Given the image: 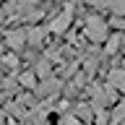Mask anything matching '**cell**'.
<instances>
[{
    "mask_svg": "<svg viewBox=\"0 0 125 125\" xmlns=\"http://www.w3.org/2000/svg\"><path fill=\"white\" fill-rule=\"evenodd\" d=\"M3 18H5V10H3V8H0V23H3Z\"/></svg>",
    "mask_w": 125,
    "mask_h": 125,
    "instance_id": "19",
    "label": "cell"
},
{
    "mask_svg": "<svg viewBox=\"0 0 125 125\" xmlns=\"http://www.w3.org/2000/svg\"><path fill=\"white\" fill-rule=\"evenodd\" d=\"M83 34L91 42H107V23L102 21L99 16H89L83 23Z\"/></svg>",
    "mask_w": 125,
    "mask_h": 125,
    "instance_id": "1",
    "label": "cell"
},
{
    "mask_svg": "<svg viewBox=\"0 0 125 125\" xmlns=\"http://www.w3.org/2000/svg\"><path fill=\"white\" fill-rule=\"evenodd\" d=\"M3 62H5L8 68H16V65H18V57H16V55H8V57H5Z\"/></svg>",
    "mask_w": 125,
    "mask_h": 125,
    "instance_id": "16",
    "label": "cell"
},
{
    "mask_svg": "<svg viewBox=\"0 0 125 125\" xmlns=\"http://www.w3.org/2000/svg\"><path fill=\"white\" fill-rule=\"evenodd\" d=\"M60 86H62V83L57 81V78L50 76V78H44L42 83H37V94H39V96H52V94L60 91Z\"/></svg>",
    "mask_w": 125,
    "mask_h": 125,
    "instance_id": "3",
    "label": "cell"
},
{
    "mask_svg": "<svg viewBox=\"0 0 125 125\" xmlns=\"http://www.w3.org/2000/svg\"><path fill=\"white\" fill-rule=\"evenodd\" d=\"M18 83L21 86H26V89H37V73H21V76H18Z\"/></svg>",
    "mask_w": 125,
    "mask_h": 125,
    "instance_id": "8",
    "label": "cell"
},
{
    "mask_svg": "<svg viewBox=\"0 0 125 125\" xmlns=\"http://www.w3.org/2000/svg\"><path fill=\"white\" fill-rule=\"evenodd\" d=\"M112 26H115V29H125V18L115 16V18H112Z\"/></svg>",
    "mask_w": 125,
    "mask_h": 125,
    "instance_id": "17",
    "label": "cell"
},
{
    "mask_svg": "<svg viewBox=\"0 0 125 125\" xmlns=\"http://www.w3.org/2000/svg\"><path fill=\"white\" fill-rule=\"evenodd\" d=\"M76 117H78V120H83V123H89V120L94 117V109L86 107V104H78V107H76Z\"/></svg>",
    "mask_w": 125,
    "mask_h": 125,
    "instance_id": "9",
    "label": "cell"
},
{
    "mask_svg": "<svg viewBox=\"0 0 125 125\" xmlns=\"http://www.w3.org/2000/svg\"><path fill=\"white\" fill-rule=\"evenodd\" d=\"M107 86H112L115 91H125V68H115L107 76Z\"/></svg>",
    "mask_w": 125,
    "mask_h": 125,
    "instance_id": "4",
    "label": "cell"
},
{
    "mask_svg": "<svg viewBox=\"0 0 125 125\" xmlns=\"http://www.w3.org/2000/svg\"><path fill=\"white\" fill-rule=\"evenodd\" d=\"M5 42L10 50H21L23 44H29V39H26V31H8L5 34Z\"/></svg>",
    "mask_w": 125,
    "mask_h": 125,
    "instance_id": "5",
    "label": "cell"
},
{
    "mask_svg": "<svg viewBox=\"0 0 125 125\" xmlns=\"http://www.w3.org/2000/svg\"><path fill=\"white\" fill-rule=\"evenodd\" d=\"M117 50H120V34H115V37L107 39V47H104V52L107 55H115Z\"/></svg>",
    "mask_w": 125,
    "mask_h": 125,
    "instance_id": "11",
    "label": "cell"
},
{
    "mask_svg": "<svg viewBox=\"0 0 125 125\" xmlns=\"http://www.w3.org/2000/svg\"><path fill=\"white\" fill-rule=\"evenodd\" d=\"M109 125H125V99L115 107V112L109 115Z\"/></svg>",
    "mask_w": 125,
    "mask_h": 125,
    "instance_id": "7",
    "label": "cell"
},
{
    "mask_svg": "<svg viewBox=\"0 0 125 125\" xmlns=\"http://www.w3.org/2000/svg\"><path fill=\"white\" fill-rule=\"evenodd\" d=\"M0 96H3V94H0Z\"/></svg>",
    "mask_w": 125,
    "mask_h": 125,
    "instance_id": "20",
    "label": "cell"
},
{
    "mask_svg": "<svg viewBox=\"0 0 125 125\" xmlns=\"http://www.w3.org/2000/svg\"><path fill=\"white\" fill-rule=\"evenodd\" d=\"M109 10H112L115 16H120V18H125V0H112Z\"/></svg>",
    "mask_w": 125,
    "mask_h": 125,
    "instance_id": "12",
    "label": "cell"
},
{
    "mask_svg": "<svg viewBox=\"0 0 125 125\" xmlns=\"http://www.w3.org/2000/svg\"><path fill=\"white\" fill-rule=\"evenodd\" d=\"M81 3H89V5H94V8H109L112 5V0H81Z\"/></svg>",
    "mask_w": 125,
    "mask_h": 125,
    "instance_id": "14",
    "label": "cell"
},
{
    "mask_svg": "<svg viewBox=\"0 0 125 125\" xmlns=\"http://www.w3.org/2000/svg\"><path fill=\"white\" fill-rule=\"evenodd\" d=\"M70 18H73V8L65 5V10H62V13H57L52 21H50V31H55V34H62V31H68Z\"/></svg>",
    "mask_w": 125,
    "mask_h": 125,
    "instance_id": "2",
    "label": "cell"
},
{
    "mask_svg": "<svg viewBox=\"0 0 125 125\" xmlns=\"http://www.w3.org/2000/svg\"><path fill=\"white\" fill-rule=\"evenodd\" d=\"M34 73H37V76H42V78H50V73H52V65H50V60H39Z\"/></svg>",
    "mask_w": 125,
    "mask_h": 125,
    "instance_id": "10",
    "label": "cell"
},
{
    "mask_svg": "<svg viewBox=\"0 0 125 125\" xmlns=\"http://www.w3.org/2000/svg\"><path fill=\"white\" fill-rule=\"evenodd\" d=\"M94 120H96L99 125H104V123H109V115L104 112V109H102V112H96V115H94Z\"/></svg>",
    "mask_w": 125,
    "mask_h": 125,
    "instance_id": "15",
    "label": "cell"
},
{
    "mask_svg": "<svg viewBox=\"0 0 125 125\" xmlns=\"http://www.w3.org/2000/svg\"><path fill=\"white\" fill-rule=\"evenodd\" d=\"M60 125H89V123H81L76 115H62L60 117Z\"/></svg>",
    "mask_w": 125,
    "mask_h": 125,
    "instance_id": "13",
    "label": "cell"
},
{
    "mask_svg": "<svg viewBox=\"0 0 125 125\" xmlns=\"http://www.w3.org/2000/svg\"><path fill=\"white\" fill-rule=\"evenodd\" d=\"M44 37H47V29H42V26H31V29L26 31V39H29V44H34V47L42 44V42H44Z\"/></svg>",
    "mask_w": 125,
    "mask_h": 125,
    "instance_id": "6",
    "label": "cell"
},
{
    "mask_svg": "<svg viewBox=\"0 0 125 125\" xmlns=\"http://www.w3.org/2000/svg\"><path fill=\"white\" fill-rule=\"evenodd\" d=\"M120 47L125 50V34H120Z\"/></svg>",
    "mask_w": 125,
    "mask_h": 125,
    "instance_id": "18",
    "label": "cell"
}]
</instances>
